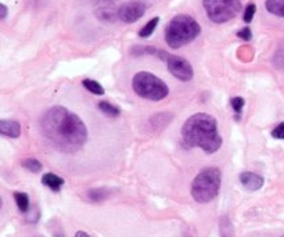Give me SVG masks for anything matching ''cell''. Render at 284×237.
<instances>
[{
  "instance_id": "6da1fadb",
  "label": "cell",
  "mask_w": 284,
  "mask_h": 237,
  "mask_svg": "<svg viewBox=\"0 0 284 237\" xmlns=\"http://www.w3.org/2000/svg\"><path fill=\"white\" fill-rule=\"evenodd\" d=\"M40 128L53 147L61 153H77L88 140V129L84 121L61 106L46 111L40 121Z\"/></svg>"
},
{
  "instance_id": "7a4b0ae2",
  "label": "cell",
  "mask_w": 284,
  "mask_h": 237,
  "mask_svg": "<svg viewBox=\"0 0 284 237\" xmlns=\"http://www.w3.org/2000/svg\"><path fill=\"white\" fill-rule=\"evenodd\" d=\"M182 137L189 147H197L207 154L218 151L222 146V137L218 132V122L209 114L198 113L185 122Z\"/></svg>"
},
{
  "instance_id": "3957f363",
  "label": "cell",
  "mask_w": 284,
  "mask_h": 237,
  "mask_svg": "<svg viewBox=\"0 0 284 237\" xmlns=\"http://www.w3.org/2000/svg\"><path fill=\"white\" fill-rule=\"evenodd\" d=\"M201 33L200 24L188 14L175 15L165 28L167 45L172 49H181L191 43Z\"/></svg>"
},
{
  "instance_id": "277c9868",
  "label": "cell",
  "mask_w": 284,
  "mask_h": 237,
  "mask_svg": "<svg viewBox=\"0 0 284 237\" xmlns=\"http://www.w3.org/2000/svg\"><path fill=\"white\" fill-rule=\"evenodd\" d=\"M220 182H222V175L218 168H204L197 173L191 183L193 199L201 204L212 201L219 193Z\"/></svg>"
},
{
  "instance_id": "5b68a950",
  "label": "cell",
  "mask_w": 284,
  "mask_h": 237,
  "mask_svg": "<svg viewBox=\"0 0 284 237\" xmlns=\"http://www.w3.org/2000/svg\"><path fill=\"white\" fill-rule=\"evenodd\" d=\"M132 88L137 96L151 102H160L169 95L167 84L147 71H140L136 74L132 79Z\"/></svg>"
},
{
  "instance_id": "8992f818",
  "label": "cell",
  "mask_w": 284,
  "mask_h": 237,
  "mask_svg": "<svg viewBox=\"0 0 284 237\" xmlns=\"http://www.w3.org/2000/svg\"><path fill=\"white\" fill-rule=\"evenodd\" d=\"M207 17L215 24L233 19L241 10V0H202Z\"/></svg>"
},
{
  "instance_id": "52a82bcc",
  "label": "cell",
  "mask_w": 284,
  "mask_h": 237,
  "mask_svg": "<svg viewBox=\"0 0 284 237\" xmlns=\"http://www.w3.org/2000/svg\"><path fill=\"white\" fill-rule=\"evenodd\" d=\"M165 63L168 65L169 72H171L176 79H179L182 82H189V81L193 79V67H191V64L189 63L186 58L169 54Z\"/></svg>"
},
{
  "instance_id": "ba28073f",
  "label": "cell",
  "mask_w": 284,
  "mask_h": 237,
  "mask_svg": "<svg viewBox=\"0 0 284 237\" xmlns=\"http://www.w3.org/2000/svg\"><path fill=\"white\" fill-rule=\"evenodd\" d=\"M146 8V4L140 0L128 1L119 7V19H122L125 24H133L144 15Z\"/></svg>"
},
{
  "instance_id": "9c48e42d",
  "label": "cell",
  "mask_w": 284,
  "mask_h": 237,
  "mask_svg": "<svg viewBox=\"0 0 284 237\" xmlns=\"http://www.w3.org/2000/svg\"><path fill=\"white\" fill-rule=\"evenodd\" d=\"M96 17L100 21H104V22H114L116 18H119V8L114 4V3H103L100 6L97 7Z\"/></svg>"
},
{
  "instance_id": "30bf717a",
  "label": "cell",
  "mask_w": 284,
  "mask_h": 237,
  "mask_svg": "<svg viewBox=\"0 0 284 237\" xmlns=\"http://www.w3.org/2000/svg\"><path fill=\"white\" fill-rule=\"evenodd\" d=\"M240 182L250 192H257L264 186V178L254 172H243L240 175Z\"/></svg>"
},
{
  "instance_id": "8fae6325",
  "label": "cell",
  "mask_w": 284,
  "mask_h": 237,
  "mask_svg": "<svg viewBox=\"0 0 284 237\" xmlns=\"http://www.w3.org/2000/svg\"><path fill=\"white\" fill-rule=\"evenodd\" d=\"M0 133L7 137H18L21 135V125L17 121L11 119H1L0 121Z\"/></svg>"
},
{
  "instance_id": "7c38bea8",
  "label": "cell",
  "mask_w": 284,
  "mask_h": 237,
  "mask_svg": "<svg viewBox=\"0 0 284 237\" xmlns=\"http://www.w3.org/2000/svg\"><path fill=\"white\" fill-rule=\"evenodd\" d=\"M42 183L47 186L49 189H52L53 192H58L61 187L64 186V179L63 178H60L58 175L56 173H45L43 175V178H42Z\"/></svg>"
},
{
  "instance_id": "4fadbf2b",
  "label": "cell",
  "mask_w": 284,
  "mask_h": 237,
  "mask_svg": "<svg viewBox=\"0 0 284 237\" xmlns=\"http://www.w3.org/2000/svg\"><path fill=\"white\" fill-rule=\"evenodd\" d=\"M172 118H174V116L169 114V113H160V114H155L150 122H151V126H153V128L160 130V129L165 128L169 122L172 121Z\"/></svg>"
},
{
  "instance_id": "5bb4252c",
  "label": "cell",
  "mask_w": 284,
  "mask_h": 237,
  "mask_svg": "<svg viewBox=\"0 0 284 237\" xmlns=\"http://www.w3.org/2000/svg\"><path fill=\"white\" fill-rule=\"evenodd\" d=\"M265 7L271 14L284 18V0H266Z\"/></svg>"
},
{
  "instance_id": "9a60e30c",
  "label": "cell",
  "mask_w": 284,
  "mask_h": 237,
  "mask_svg": "<svg viewBox=\"0 0 284 237\" xmlns=\"http://www.w3.org/2000/svg\"><path fill=\"white\" fill-rule=\"evenodd\" d=\"M158 22H160V17H154V18L150 19L149 22L139 31V36H140V38H150V36L153 35V32L155 31V28L158 25Z\"/></svg>"
},
{
  "instance_id": "2e32d148",
  "label": "cell",
  "mask_w": 284,
  "mask_h": 237,
  "mask_svg": "<svg viewBox=\"0 0 284 237\" xmlns=\"http://www.w3.org/2000/svg\"><path fill=\"white\" fill-rule=\"evenodd\" d=\"M82 85L85 86V89L89 90L93 95H97V96H103L104 95V88L98 84L97 81H93V79H84V81H82Z\"/></svg>"
},
{
  "instance_id": "e0dca14e",
  "label": "cell",
  "mask_w": 284,
  "mask_h": 237,
  "mask_svg": "<svg viewBox=\"0 0 284 237\" xmlns=\"http://www.w3.org/2000/svg\"><path fill=\"white\" fill-rule=\"evenodd\" d=\"M14 200L17 203V207L21 212H28L29 210V197L26 193L15 192L14 193Z\"/></svg>"
},
{
  "instance_id": "ac0fdd59",
  "label": "cell",
  "mask_w": 284,
  "mask_h": 237,
  "mask_svg": "<svg viewBox=\"0 0 284 237\" xmlns=\"http://www.w3.org/2000/svg\"><path fill=\"white\" fill-rule=\"evenodd\" d=\"M98 109H100V111H103L105 116H108V117H118L119 114H121L119 109L115 107V106H112V104L108 102L98 103Z\"/></svg>"
},
{
  "instance_id": "d6986e66",
  "label": "cell",
  "mask_w": 284,
  "mask_h": 237,
  "mask_svg": "<svg viewBox=\"0 0 284 237\" xmlns=\"http://www.w3.org/2000/svg\"><path fill=\"white\" fill-rule=\"evenodd\" d=\"M220 237H234V231L227 217L220 218Z\"/></svg>"
},
{
  "instance_id": "ffe728a7",
  "label": "cell",
  "mask_w": 284,
  "mask_h": 237,
  "mask_svg": "<svg viewBox=\"0 0 284 237\" xmlns=\"http://www.w3.org/2000/svg\"><path fill=\"white\" fill-rule=\"evenodd\" d=\"M22 167L26 168L28 171H31L33 173H38L42 171V164L35 158H26L22 161Z\"/></svg>"
},
{
  "instance_id": "44dd1931",
  "label": "cell",
  "mask_w": 284,
  "mask_h": 237,
  "mask_svg": "<svg viewBox=\"0 0 284 237\" xmlns=\"http://www.w3.org/2000/svg\"><path fill=\"white\" fill-rule=\"evenodd\" d=\"M88 196H89V200L91 201H103L104 199H107V196H108V193L105 192L104 189H93L91 192L88 193Z\"/></svg>"
},
{
  "instance_id": "7402d4cb",
  "label": "cell",
  "mask_w": 284,
  "mask_h": 237,
  "mask_svg": "<svg viewBox=\"0 0 284 237\" xmlns=\"http://www.w3.org/2000/svg\"><path fill=\"white\" fill-rule=\"evenodd\" d=\"M255 13H257V6H255L254 3H250V4L244 8V14H243V19H244V22L250 24L252 19H254Z\"/></svg>"
},
{
  "instance_id": "603a6c76",
  "label": "cell",
  "mask_w": 284,
  "mask_h": 237,
  "mask_svg": "<svg viewBox=\"0 0 284 237\" xmlns=\"http://www.w3.org/2000/svg\"><path fill=\"white\" fill-rule=\"evenodd\" d=\"M230 104H232L233 110H234L237 114H240L241 110H243V107H244V104H246V102H244L243 97H233L232 100H230Z\"/></svg>"
},
{
  "instance_id": "cb8c5ba5",
  "label": "cell",
  "mask_w": 284,
  "mask_h": 237,
  "mask_svg": "<svg viewBox=\"0 0 284 237\" xmlns=\"http://www.w3.org/2000/svg\"><path fill=\"white\" fill-rule=\"evenodd\" d=\"M272 136L275 139H282L284 140V122H280L276 128L272 130Z\"/></svg>"
},
{
  "instance_id": "d4e9b609",
  "label": "cell",
  "mask_w": 284,
  "mask_h": 237,
  "mask_svg": "<svg viewBox=\"0 0 284 237\" xmlns=\"http://www.w3.org/2000/svg\"><path fill=\"white\" fill-rule=\"evenodd\" d=\"M237 36L240 39H243V40H251L252 32L251 29H250V26H244L243 29H240L239 32H237Z\"/></svg>"
},
{
  "instance_id": "484cf974",
  "label": "cell",
  "mask_w": 284,
  "mask_h": 237,
  "mask_svg": "<svg viewBox=\"0 0 284 237\" xmlns=\"http://www.w3.org/2000/svg\"><path fill=\"white\" fill-rule=\"evenodd\" d=\"M7 17V7H6V4H0V18L1 19H4Z\"/></svg>"
},
{
  "instance_id": "4316f807",
  "label": "cell",
  "mask_w": 284,
  "mask_h": 237,
  "mask_svg": "<svg viewBox=\"0 0 284 237\" xmlns=\"http://www.w3.org/2000/svg\"><path fill=\"white\" fill-rule=\"evenodd\" d=\"M75 237H91L88 233H85V232H78L77 235H75Z\"/></svg>"
},
{
  "instance_id": "83f0119b",
  "label": "cell",
  "mask_w": 284,
  "mask_h": 237,
  "mask_svg": "<svg viewBox=\"0 0 284 237\" xmlns=\"http://www.w3.org/2000/svg\"><path fill=\"white\" fill-rule=\"evenodd\" d=\"M282 237H284V236H282Z\"/></svg>"
}]
</instances>
